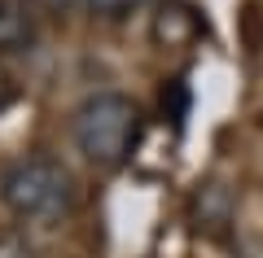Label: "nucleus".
Segmentation results:
<instances>
[{"instance_id": "obj_1", "label": "nucleus", "mask_w": 263, "mask_h": 258, "mask_svg": "<svg viewBox=\"0 0 263 258\" xmlns=\"http://www.w3.org/2000/svg\"><path fill=\"white\" fill-rule=\"evenodd\" d=\"M145 136V110L123 92H97L75 110V145L101 171L123 166Z\"/></svg>"}, {"instance_id": "obj_2", "label": "nucleus", "mask_w": 263, "mask_h": 258, "mask_svg": "<svg viewBox=\"0 0 263 258\" xmlns=\"http://www.w3.org/2000/svg\"><path fill=\"white\" fill-rule=\"evenodd\" d=\"M0 202L27 223H57L75 210V175L57 157H18L0 175Z\"/></svg>"}, {"instance_id": "obj_3", "label": "nucleus", "mask_w": 263, "mask_h": 258, "mask_svg": "<svg viewBox=\"0 0 263 258\" xmlns=\"http://www.w3.org/2000/svg\"><path fill=\"white\" fill-rule=\"evenodd\" d=\"M197 35H202V18H197L193 5H184V0H162L154 22H149L154 44L158 48H189Z\"/></svg>"}, {"instance_id": "obj_4", "label": "nucleus", "mask_w": 263, "mask_h": 258, "mask_svg": "<svg viewBox=\"0 0 263 258\" xmlns=\"http://www.w3.org/2000/svg\"><path fill=\"white\" fill-rule=\"evenodd\" d=\"M193 223L202 232H224L233 223V202L224 184H202L193 193Z\"/></svg>"}, {"instance_id": "obj_5", "label": "nucleus", "mask_w": 263, "mask_h": 258, "mask_svg": "<svg viewBox=\"0 0 263 258\" xmlns=\"http://www.w3.org/2000/svg\"><path fill=\"white\" fill-rule=\"evenodd\" d=\"M35 31H31V18L22 13V5L13 0H0V53H22L31 48Z\"/></svg>"}, {"instance_id": "obj_6", "label": "nucleus", "mask_w": 263, "mask_h": 258, "mask_svg": "<svg viewBox=\"0 0 263 258\" xmlns=\"http://www.w3.org/2000/svg\"><path fill=\"white\" fill-rule=\"evenodd\" d=\"M189 101H193V96H189V83L184 79H167L162 83V118L171 123V127H184V118H189Z\"/></svg>"}, {"instance_id": "obj_7", "label": "nucleus", "mask_w": 263, "mask_h": 258, "mask_svg": "<svg viewBox=\"0 0 263 258\" xmlns=\"http://www.w3.org/2000/svg\"><path fill=\"white\" fill-rule=\"evenodd\" d=\"M0 258H35V241L27 228H0Z\"/></svg>"}, {"instance_id": "obj_8", "label": "nucleus", "mask_w": 263, "mask_h": 258, "mask_svg": "<svg viewBox=\"0 0 263 258\" xmlns=\"http://www.w3.org/2000/svg\"><path fill=\"white\" fill-rule=\"evenodd\" d=\"M141 5V0H88V9L101 13V18H123V13H132Z\"/></svg>"}, {"instance_id": "obj_9", "label": "nucleus", "mask_w": 263, "mask_h": 258, "mask_svg": "<svg viewBox=\"0 0 263 258\" xmlns=\"http://www.w3.org/2000/svg\"><path fill=\"white\" fill-rule=\"evenodd\" d=\"M13 101H18V83H13L5 70H0V110H9Z\"/></svg>"}, {"instance_id": "obj_10", "label": "nucleus", "mask_w": 263, "mask_h": 258, "mask_svg": "<svg viewBox=\"0 0 263 258\" xmlns=\"http://www.w3.org/2000/svg\"><path fill=\"white\" fill-rule=\"evenodd\" d=\"M40 9H48V13H62V9H70V5H75V0H35Z\"/></svg>"}]
</instances>
